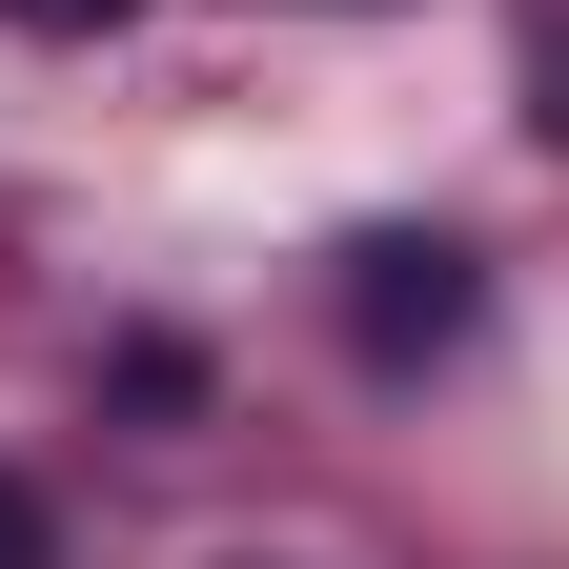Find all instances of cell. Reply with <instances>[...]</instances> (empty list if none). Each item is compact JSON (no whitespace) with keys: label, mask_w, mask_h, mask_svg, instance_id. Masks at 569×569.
<instances>
[{"label":"cell","mask_w":569,"mask_h":569,"mask_svg":"<svg viewBox=\"0 0 569 569\" xmlns=\"http://www.w3.org/2000/svg\"><path fill=\"white\" fill-rule=\"evenodd\" d=\"M346 306H367V346H448V326H468V264H448V244H367Z\"/></svg>","instance_id":"obj_1"},{"label":"cell","mask_w":569,"mask_h":569,"mask_svg":"<svg viewBox=\"0 0 569 569\" xmlns=\"http://www.w3.org/2000/svg\"><path fill=\"white\" fill-rule=\"evenodd\" d=\"M0 569H41V488L21 468H0Z\"/></svg>","instance_id":"obj_2"},{"label":"cell","mask_w":569,"mask_h":569,"mask_svg":"<svg viewBox=\"0 0 569 569\" xmlns=\"http://www.w3.org/2000/svg\"><path fill=\"white\" fill-rule=\"evenodd\" d=\"M0 21H41V41H82V21H122V0H0Z\"/></svg>","instance_id":"obj_3"}]
</instances>
